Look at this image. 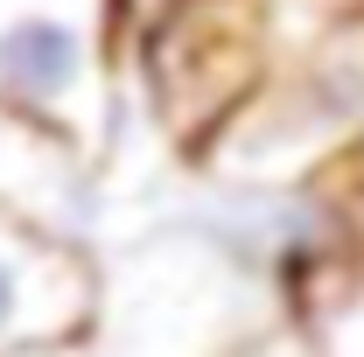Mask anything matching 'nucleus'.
<instances>
[{"instance_id": "1", "label": "nucleus", "mask_w": 364, "mask_h": 357, "mask_svg": "<svg viewBox=\"0 0 364 357\" xmlns=\"http://www.w3.org/2000/svg\"><path fill=\"white\" fill-rule=\"evenodd\" d=\"M294 315L267 280L225 260L210 238L161 224L119 260H98V357H231L252 329Z\"/></svg>"}, {"instance_id": "2", "label": "nucleus", "mask_w": 364, "mask_h": 357, "mask_svg": "<svg viewBox=\"0 0 364 357\" xmlns=\"http://www.w3.org/2000/svg\"><path fill=\"white\" fill-rule=\"evenodd\" d=\"M127 14L119 0H0V105L112 161L127 105Z\"/></svg>"}, {"instance_id": "3", "label": "nucleus", "mask_w": 364, "mask_h": 357, "mask_svg": "<svg viewBox=\"0 0 364 357\" xmlns=\"http://www.w3.org/2000/svg\"><path fill=\"white\" fill-rule=\"evenodd\" d=\"M127 36L147 112L182 154H203V140L245 105V91L287 49L273 0H168Z\"/></svg>"}, {"instance_id": "4", "label": "nucleus", "mask_w": 364, "mask_h": 357, "mask_svg": "<svg viewBox=\"0 0 364 357\" xmlns=\"http://www.w3.org/2000/svg\"><path fill=\"white\" fill-rule=\"evenodd\" d=\"M98 309V252L0 211V357L85 336Z\"/></svg>"}, {"instance_id": "5", "label": "nucleus", "mask_w": 364, "mask_h": 357, "mask_svg": "<svg viewBox=\"0 0 364 357\" xmlns=\"http://www.w3.org/2000/svg\"><path fill=\"white\" fill-rule=\"evenodd\" d=\"M0 211L43 224L56 238L98 245V211H105L98 161H85L49 127L21 119L14 105H0Z\"/></svg>"}, {"instance_id": "6", "label": "nucleus", "mask_w": 364, "mask_h": 357, "mask_svg": "<svg viewBox=\"0 0 364 357\" xmlns=\"http://www.w3.org/2000/svg\"><path fill=\"white\" fill-rule=\"evenodd\" d=\"M316 357H364V267L336 273L329 294H309V309L294 315Z\"/></svg>"}, {"instance_id": "7", "label": "nucleus", "mask_w": 364, "mask_h": 357, "mask_svg": "<svg viewBox=\"0 0 364 357\" xmlns=\"http://www.w3.org/2000/svg\"><path fill=\"white\" fill-rule=\"evenodd\" d=\"M231 357H316V351H309L301 322H294V315H280V322H267V329H252Z\"/></svg>"}, {"instance_id": "8", "label": "nucleus", "mask_w": 364, "mask_h": 357, "mask_svg": "<svg viewBox=\"0 0 364 357\" xmlns=\"http://www.w3.org/2000/svg\"><path fill=\"white\" fill-rule=\"evenodd\" d=\"M14 357H98V343L91 336H56V343H28V351H14Z\"/></svg>"}, {"instance_id": "9", "label": "nucleus", "mask_w": 364, "mask_h": 357, "mask_svg": "<svg viewBox=\"0 0 364 357\" xmlns=\"http://www.w3.org/2000/svg\"><path fill=\"white\" fill-rule=\"evenodd\" d=\"M154 7H168V0H119V14H127V28H134V21H147Z\"/></svg>"}]
</instances>
